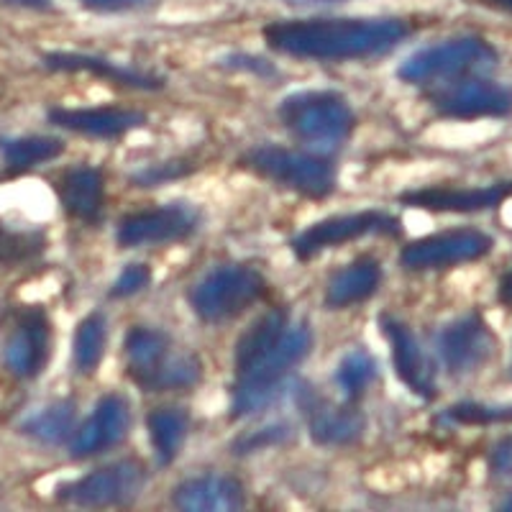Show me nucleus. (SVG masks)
<instances>
[{"label": "nucleus", "instance_id": "nucleus-35", "mask_svg": "<svg viewBox=\"0 0 512 512\" xmlns=\"http://www.w3.org/2000/svg\"><path fill=\"white\" fill-rule=\"evenodd\" d=\"M80 3L95 11H126V8L141 6L146 0H80Z\"/></svg>", "mask_w": 512, "mask_h": 512}, {"label": "nucleus", "instance_id": "nucleus-25", "mask_svg": "<svg viewBox=\"0 0 512 512\" xmlns=\"http://www.w3.org/2000/svg\"><path fill=\"white\" fill-rule=\"evenodd\" d=\"M0 152L11 172H26L57 159L64 152V144L52 136H21V139L0 141Z\"/></svg>", "mask_w": 512, "mask_h": 512}, {"label": "nucleus", "instance_id": "nucleus-31", "mask_svg": "<svg viewBox=\"0 0 512 512\" xmlns=\"http://www.w3.org/2000/svg\"><path fill=\"white\" fill-rule=\"evenodd\" d=\"M446 418L459 425L512 423V405H482V402H459L446 410Z\"/></svg>", "mask_w": 512, "mask_h": 512}, {"label": "nucleus", "instance_id": "nucleus-16", "mask_svg": "<svg viewBox=\"0 0 512 512\" xmlns=\"http://www.w3.org/2000/svg\"><path fill=\"white\" fill-rule=\"evenodd\" d=\"M297 405L308 418L310 436L323 446H346L364 433V418L359 410L331 405L313 387H303L297 392Z\"/></svg>", "mask_w": 512, "mask_h": 512}, {"label": "nucleus", "instance_id": "nucleus-21", "mask_svg": "<svg viewBox=\"0 0 512 512\" xmlns=\"http://www.w3.org/2000/svg\"><path fill=\"white\" fill-rule=\"evenodd\" d=\"M44 64L49 70L57 72H90L95 77H103L116 85H126V88L136 90H157L162 88V80L152 75H144L139 70L123 67V64L111 62V59L93 57V54H77V52H52L44 54Z\"/></svg>", "mask_w": 512, "mask_h": 512}, {"label": "nucleus", "instance_id": "nucleus-36", "mask_svg": "<svg viewBox=\"0 0 512 512\" xmlns=\"http://www.w3.org/2000/svg\"><path fill=\"white\" fill-rule=\"evenodd\" d=\"M282 438H285V428H264V431H259L254 438H249V441H241L239 446L241 448H256L259 443H262V446H269V443H277V441H282Z\"/></svg>", "mask_w": 512, "mask_h": 512}, {"label": "nucleus", "instance_id": "nucleus-20", "mask_svg": "<svg viewBox=\"0 0 512 512\" xmlns=\"http://www.w3.org/2000/svg\"><path fill=\"white\" fill-rule=\"evenodd\" d=\"M57 195L62 208L67 210V216L77 218L82 223H98L100 213H103L105 200V185L103 175L95 167H82L64 172L62 180L57 185Z\"/></svg>", "mask_w": 512, "mask_h": 512}, {"label": "nucleus", "instance_id": "nucleus-23", "mask_svg": "<svg viewBox=\"0 0 512 512\" xmlns=\"http://www.w3.org/2000/svg\"><path fill=\"white\" fill-rule=\"evenodd\" d=\"M169 341L167 333L157 331V328H134L123 341V354H126V369L136 384L144 382L149 374L159 369L164 359L169 356Z\"/></svg>", "mask_w": 512, "mask_h": 512}, {"label": "nucleus", "instance_id": "nucleus-11", "mask_svg": "<svg viewBox=\"0 0 512 512\" xmlns=\"http://www.w3.org/2000/svg\"><path fill=\"white\" fill-rule=\"evenodd\" d=\"M198 226V213L187 205H164L154 210H139L118 223L116 239L123 249L177 244L187 239Z\"/></svg>", "mask_w": 512, "mask_h": 512}, {"label": "nucleus", "instance_id": "nucleus-28", "mask_svg": "<svg viewBox=\"0 0 512 512\" xmlns=\"http://www.w3.org/2000/svg\"><path fill=\"white\" fill-rule=\"evenodd\" d=\"M200 372H203V367H200L198 356L175 354V356H167V359L159 364L157 372L149 374L139 387L146 392L190 390L192 384H198Z\"/></svg>", "mask_w": 512, "mask_h": 512}, {"label": "nucleus", "instance_id": "nucleus-38", "mask_svg": "<svg viewBox=\"0 0 512 512\" xmlns=\"http://www.w3.org/2000/svg\"><path fill=\"white\" fill-rule=\"evenodd\" d=\"M500 297H502V303L512 305V272L505 274V280H502V285H500Z\"/></svg>", "mask_w": 512, "mask_h": 512}, {"label": "nucleus", "instance_id": "nucleus-9", "mask_svg": "<svg viewBox=\"0 0 512 512\" xmlns=\"http://www.w3.org/2000/svg\"><path fill=\"white\" fill-rule=\"evenodd\" d=\"M492 251V239L487 233L474 228H459V231H443L415 239L402 249V267L413 272H428V269L459 267L466 262H477Z\"/></svg>", "mask_w": 512, "mask_h": 512}, {"label": "nucleus", "instance_id": "nucleus-18", "mask_svg": "<svg viewBox=\"0 0 512 512\" xmlns=\"http://www.w3.org/2000/svg\"><path fill=\"white\" fill-rule=\"evenodd\" d=\"M49 121L72 134L116 139L139 128L146 118L144 113L123 111V108H52Z\"/></svg>", "mask_w": 512, "mask_h": 512}, {"label": "nucleus", "instance_id": "nucleus-32", "mask_svg": "<svg viewBox=\"0 0 512 512\" xmlns=\"http://www.w3.org/2000/svg\"><path fill=\"white\" fill-rule=\"evenodd\" d=\"M190 164L187 162H162V164H152V167L141 169V172H136L134 175V182L139 187H157V185H164L167 180H180V177H185L187 172H190Z\"/></svg>", "mask_w": 512, "mask_h": 512}, {"label": "nucleus", "instance_id": "nucleus-37", "mask_svg": "<svg viewBox=\"0 0 512 512\" xmlns=\"http://www.w3.org/2000/svg\"><path fill=\"white\" fill-rule=\"evenodd\" d=\"M3 3H11V6H21V8H36V11L52 6V0H3Z\"/></svg>", "mask_w": 512, "mask_h": 512}, {"label": "nucleus", "instance_id": "nucleus-4", "mask_svg": "<svg viewBox=\"0 0 512 512\" xmlns=\"http://www.w3.org/2000/svg\"><path fill=\"white\" fill-rule=\"evenodd\" d=\"M495 64L497 52L487 41L479 36H459L415 52L400 67V77L410 85H443L459 77L492 70Z\"/></svg>", "mask_w": 512, "mask_h": 512}, {"label": "nucleus", "instance_id": "nucleus-26", "mask_svg": "<svg viewBox=\"0 0 512 512\" xmlns=\"http://www.w3.org/2000/svg\"><path fill=\"white\" fill-rule=\"evenodd\" d=\"M72 428H75V402L72 400L52 402V405L34 413L21 425V431L26 436L39 443H47V446H57V443L67 441Z\"/></svg>", "mask_w": 512, "mask_h": 512}, {"label": "nucleus", "instance_id": "nucleus-34", "mask_svg": "<svg viewBox=\"0 0 512 512\" xmlns=\"http://www.w3.org/2000/svg\"><path fill=\"white\" fill-rule=\"evenodd\" d=\"M489 469H492L495 477L512 482V436L495 443L492 454H489Z\"/></svg>", "mask_w": 512, "mask_h": 512}, {"label": "nucleus", "instance_id": "nucleus-2", "mask_svg": "<svg viewBox=\"0 0 512 512\" xmlns=\"http://www.w3.org/2000/svg\"><path fill=\"white\" fill-rule=\"evenodd\" d=\"M310 346H313V331L308 323L290 320L282 336L269 349L236 369L233 415L244 418V415L267 408L285 387L287 374L310 354Z\"/></svg>", "mask_w": 512, "mask_h": 512}, {"label": "nucleus", "instance_id": "nucleus-40", "mask_svg": "<svg viewBox=\"0 0 512 512\" xmlns=\"http://www.w3.org/2000/svg\"><path fill=\"white\" fill-rule=\"evenodd\" d=\"M502 507H505V510H512V500H507L505 505H502Z\"/></svg>", "mask_w": 512, "mask_h": 512}, {"label": "nucleus", "instance_id": "nucleus-6", "mask_svg": "<svg viewBox=\"0 0 512 512\" xmlns=\"http://www.w3.org/2000/svg\"><path fill=\"white\" fill-rule=\"evenodd\" d=\"M244 164L269 182L300 192L305 198H328L336 190V169L318 154L295 152L285 146H256Z\"/></svg>", "mask_w": 512, "mask_h": 512}, {"label": "nucleus", "instance_id": "nucleus-27", "mask_svg": "<svg viewBox=\"0 0 512 512\" xmlns=\"http://www.w3.org/2000/svg\"><path fill=\"white\" fill-rule=\"evenodd\" d=\"M105 338H108V323L103 313H90L80 320L72 341V359L80 374H93L100 367L105 354Z\"/></svg>", "mask_w": 512, "mask_h": 512}, {"label": "nucleus", "instance_id": "nucleus-1", "mask_svg": "<svg viewBox=\"0 0 512 512\" xmlns=\"http://www.w3.org/2000/svg\"><path fill=\"white\" fill-rule=\"evenodd\" d=\"M410 26L400 18H300L264 29L274 52L297 59H364L390 52L408 39Z\"/></svg>", "mask_w": 512, "mask_h": 512}, {"label": "nucleus", "instance_id": "nucleus-29", "mask_svg": "<svg viewBox=\"0 0 512 512\" xmlns=\"http://www.w3.org/2000/svg\"><path fill=\"white\" fill-rule=\"evenodd\" d=\"M374 379H377V361H374L372 354H367L364 349L349 351L336 369L338 390L344 392V397L349 402L359 400V397L369 390V384H372Z\"/></svg>", "mask_w": 512, "mask_h": 512}, {"label": "nucleus", "instance_id": "nucleus-12", "mask_svg": "<svg viewBox=\"0 0 512 512\" xmlns=\"http://www.w3.org/2000/svg\"><path fill=\"white\" fill-rule=\"evenodd\" d=\"M495 333L479 313H469L454 320L441 333V356L451 374H474L495 354Z\"/></svg>", "mask_w": 512, "mask_h": 512}, {"label": "nucleus", "instance_id": "nucleus-8", "mask_svg": "<svg viewBox=\"0 0 512 512\" xmlns=\"http://www.w3.org/2000/svg\"><path fill=\"white\" fill-rule=\"evenodd\" d=\"M431 103L438 116L456 121L500 118L512 113V90L500 82L469 75L438 85L436 93H431Z\"/></svg>", "mask_w": 512, "mask_h": 512}, {"label": "nucleus", "instance_id": "nucleus-30", "mask_svg": "<svg viewBox=\"0 0 512 512\" xmlns=\"http://www.w3.org/2000/svg\"><path fill=\"white\" fill-rule=\"evenodd\" d=\"M47 246V239L41 231H13L0 223V267L29 262L39 256Z\"/></svg>", "mask_w": 512, "mask_h": 512}, {"label": "nucleus", "instance_id": "nucleus-24", "mask_svg": "<svg viewBox=\"0 0 512 512\" xmlns=\"http://www.w3.org/2000/svg\"><path fill=\"white\" fill-rule=\"evenodd\" d=\"M146 425H149L159 464H172L180 456L187 433H190V415L180 408H159L146 418Z\"/></svg>", "mask_w": 512, "mask_h": 512}, {"label": "nucleus", "instance_id": "nucleus-15", "mask_svg": "<svg viewBox=\"0 0 512 512\" xmlns=\"http://www.w3.org/2000/svg\"><path fill=\"white\" fill-rule=\"evenodd\" d=\"M512 195V182H495L487 187H425L402 195L410 208L433 210V213H477L497 208Z\"/></svg>", "mask_w": 512, "mask_h": 512}, {"label": "nucleus", "instance_id": "nucleus-17", "mask_svg": "<svg viewBox=\"0 0 512 512\" xmlns=\"http://www.w3.org/2000/svg\"><path fill=\"white\" fill-rule=\"evenodd\" d=\"M382 331L387 341H390L392 361H395V369L402 382L408 384L410 392H415L423 400H433L436 397V374H433L431 361H428L425 351L420 349L413 331L405 323L387 318V315L382 318Z\"/></svg>", "mask_w": 512, "mask_h": 512}, {"label": "nucleus", "instance_id": "nucleus-14", "mask_svg": "<svg viewBox=\"0 0 512 512\" xmlns=\"http://www.w3.org/2000/svg\"><path fill=\"white\" fill-rule=\"evenodd\" d=\"M131 425V405L121 395H105L95 405L93 415L80 425L72 436V459H88L103 454L116 443H121Z\"/></svg>", "mask_w": 512, "mask_h": 512}, {"label": "nucleus", "instance_id": "nucleus-3", "mask_svg": "<svg viewBox=\"0 0 512 512\" xmlns=\"http://www.w3.org/2000/svg\"><path fill=\"white\" fill-rule=\"evenodd\" d=\"M280 118L297 141L318 152L338 149L354 131L349 100L333 90H303L282 100Z\"/></svg>", "mask_w": 512, "mask_h": 512}, {"label": "nucleus", "instance_id": "nucleus-19", "mask_svg": "<svg viewBox=\"0 0 512 512\" xmlns=\"http://www.w3.org/2000/svg\"><path fill=\"white\" fill-rule=\"evenodd\" d=\"M172 502L185 512H233L244 507V489L231 477L205 474L182 482Z\"/></svg>", "mask_w": 512, "mask_h": 512}, {"label": "nucleus", "instance_id": "nucleus-7", "mask_svg": "<svg viewBox=\"0 0 512 512\" xmlns=\"http://www.w3.org/2000/svg\"><path fill=\"white\" fill-rule=\"evenodd\" d=\"M146 484V469L141 461L123 459L108 466H100L95 472L62 484L57 497L67 505L77 507H121L134 502Z\"/></svg>", "mask_w": 512, "mask_h": 512}, {"label": "nucleus", "instance_id": "nucleus-13", "mask_svg": "<svg viewBox=\"0 0 512 512\" xmlns=\"http://www.w3.org/2000/svg\"><path fill=\"white\" fill-rule=\"evenodd\" d=\"M52 354V323L41 308L26 310L18 318L3 349L8 372L18 379H34L47 367Z\"/></svg>", "mask_w": 512, "mask_h": 512}, {"label": "nucleus", "instance_id": "nucleus-39", "mask_svg": "<svg viewBox=\"0 0 512 512\" xmlns=\"http://www.w3.org/2000/svg\"><path fill=\"white\" fill-rule=\"evenodd\" d=\"M482 3H487V6L492 8H500V11L512 13V0H482Z\"/></svg>", "mask_w": 512, "mask_h": 512}, {"label": "nucleus", "instance_id": "nucleus-22", "mask_svg": "<svg viewBox=\"0 0 512 512\" xmlns=\"http://www.w3.org/2000/svg\"><path fill=\"white\" fill-rule=\"evenodd\" d=\"M379 282H382V264L372 256H361L349 267L333 274L326 287V305L333 310H341L364 303L377 292Z\"/></svg>", "mask_w": 512, "mask_h": 512}, {"label": "nucleus", "instance_id": "nucleus-33", "mask_svg": "<svg viewBox=\"0 0 512 512\" xmlns=\"http://www.w3.org/2000/svg\"><path fill=\"white\" fill-rule=\"evenodd\" d=\"M152 282V269L146 267V264H128L121 274H118V280L113 282L111 295L113 297H131L136 292H141L144 287H149Z\"/></svg>", "mask_w": 512, "mask_h": 512}, {"label": "nucleus", "instance_id": "nucleus-10", "mask_svg": "<svg viewBox=\"0 0 512 512\" xmlns=\"http://www.w3.org/2000/svg\"><path fill=\"white\" fill-rule=\"evenodd\" d=\"M400 231V221L379 210H361V213H349V216H333L326 221L313 223L305 228L295 241H292V251L300 259H310V256L320 254V251L333 249V246L349 244V241L369 236V233H397Z\"/></svg>", "mask_w": 512, "mask_h": 512}, {"label": "nucleus", "instance_id": "nucleus-5", "mask_svg": "<svg viewBox=\"0 0 512 512\" xmlns=\"http://www.w3.org/2000/svg\"><path fill=\"white\" fill-rule=\"evenodd\" d=\"M267 282L254 267L246 264H223L213 269L192 287L190 303L205 323H226L259 300Z\"/></svg>", "mask_w": 512, "mask_h": 512}]
</instances>
